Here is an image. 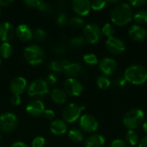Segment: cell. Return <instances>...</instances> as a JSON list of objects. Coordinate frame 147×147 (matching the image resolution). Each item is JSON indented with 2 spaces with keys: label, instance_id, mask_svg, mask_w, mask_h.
Segmentation results:
<instances>
[{
  "label": "cell",
  "instance_id": "cell-35",
  "mask_svg": "<svg viewBox=\"0 0 147 147\" xmlns=\"http://www.w3.org/2000/svg\"><path fill=\"white\" fill-rule=\"evenodd\" d=\"M46 145V140L42 136H37L32 141L31 147H44Z\"/></svg>",
  "mask_w": 147,
  "mask_h": 147
},
{
  "label": "cell",
  "instance_id": "cell-39",
  "mask_svg": "<svg viewBox=\"0 0 147 147\" xmlns=\"http://www.w3.org/2000/svg\"><path fill=\"white\" fill-rule=\"evenodd\" d=\"M145 3H146V1H145V0H131V1L128 2V4L132 8H139V7H141Z\"/></svg>",
  "mask_w": 147,
  "mask_h": 147
},
{
  "label": "cell",
  "instance_id": "cell-48",
  "mask_svg": "<svg viewBox=\"0 0 147 147\" xmlns=\"http://www.w3.org/2000/svg\"><path fill=\"white\" fill-rule=\"evenodd\" d=\"M11 147H28L25 143L22 142V141H17L12 144Z\"/></svg>",
  "mask_w": 147,
  "mask_h": 147
},
{
  "label": "cell",
  "instance_id": "cell-8",
  "mask_svg": "<svg viewBox=\"0 0 147 147\" xmlns=\"http://www.w3.org/2000/svg\"><path fill=\"white\" fill-rule=\"evenodd\" d=\"M48 91V84L46 80L43 79L34 80L28 88V94L29 96H45Z\"/></svg>",
  "mask_w": 147,
  "mask_h": 147
},
{
  "label": "cell",
  "instance_id": "cell-11",
  "mask_svg": "<svg viewBox=\"0 0 147 147\" xmlns=\"http://www.w3.org/2000/svg\"><path fill=\"white\" fill-rule=\"evenodd\" d=\"M65 90L67 94L71 96H79L84 90V86L77 78H67L65 82Z\"/></svg>",
  "mask_w": 147,
  "mask_h": 147
},
{
  "label": "cell",
  "instance_id": "cell-16",
  "mask_svg": "<svg viewBox=\"0 0 147 147\" xmlns=\"http://www.w3.org/2000/svg\"><path fill=\"white\" fill-rule=\"evenodd\" d=\"M45 111V105L40 100H34L30 102L26 107V112L34 117H38L41 115Z\"/></svg>",
  "mask_w": 147,
  "mask_h": 147
},
{
  "label": "cell",
  "instance_id": "cell-4",
  "mask_svg": "<svg viewBox=\"0 0 147 147\" xmlns=\"http://www.w3.org/2000/svg\"><path fill=\"white\" fill-rule=\"evenodd\" d=\"M25 59L31 65H38L44 60V52L37 45H30L23 51Z\"/></svg>",
  "mask_w": 147,
  "mask_h": 147
},
{
  "label": "cell",
  "instance_id": "cell-37",
  "mask_svg": "<svg viewBox=\"0 0 147 147\" xmlns=\"http://www.w3.org/2000/svg\"><path fill=\"white\" fill-rule=\"evenodd\" d=\"M109 147H128V145L126 143L125 140L121 139H116L110 143Z\"/></svg>",
  "mask_w": 147,
  "mask_h": 147
},
{
  "label": "cell",
  "instance_id": "cell-15",
  "mask_svg": "<svg viewBox=\"0 0 147 147\" xmlns=\"http://www.w3.org/2000/svg\"><path fill=\"white\" fill-rule=\"evenodd\" d=\"M129 37L134 41H142L147 38V30L141 25L134 24L128 30Z\"/></svg>",
  "mask_w": 147,
  "mask_h": 147
},
{
  "label": "cell",
  "instance_id": "cell-21",
  "mask_svg": "<svg viewBox=\"0 0 147 147\" xmlns=\"http://www.w3.org/2000/svg\"><path fill=\"white\" fill-rule=\"evenodd\" d=\"M82 66L78 63H70L63 69L65 73L71 78H76L82 72Z\"/></svg>",
  "mask_w": 147,
  "mask_h": 147
},
{
  "label": "cell",
  "instance_id": "cell-30",
  "mask_svg": "<svg viewBox=\"0 0 147 147\" xmlns=\"http://www.w3.org/2000/svg\"><path fill=\"white\" fill-rule=\"evenodd\" d=\"M84 42H85V40H84V36H76V37L71 38L69 40V45L71 47L78 48V47H82L84 44Z\"/></svg>",
  "mask_w": 147,
  "mask_h": 147
},
{
  "label": "cell",
  "instance_id": "cell-1",
  "mask_svg": "<svg viewBox=\"0 0 147 147\" xmlns=\"http://www.w3.org/2000/svg\"><path fill=\"white\" fill-rule=\"evenodd\" d=\"M134 17L133 8L128 3H120L114 6L110 13L111 22L116 26H125L128 24Z\"/></svg>",
  "mask_w": 147,
  "mask_h": 147
},
{
  "label": "cell",
  "instance_id": "cell-6",
  "mask_svg": "<svg viewBox=\"0 0 147 147\" xmlns=\"http://www.w3.org/2000/svg\"><path fill=\"white\" fill-rule=\"evenodd\" d=\"M85 109V106H80L74 102L67 104L63 110L64 121L67 123H73L81 117L82 111Z\"/></svg>",
  "mask_w": 147,
  "mask_h": 147
},
{
  "label": "cell",
  "instance_id": "cell-17",
  "mask_svg": "<svg viewBox=\"0 0 147 147\" xmlns=\"http://www.w3.org/2000/svg\"><path fill=\"white\" fill-rule=\"evenodd\" d=\"M27 88V80L22 77L15 78L10 83V90L13 95H21Z\"/></svg>",
  "mask_w": 147,
  "mask_h": 147
},
{
  "label": "cell",
  "instance_id": "cell-34",
  "mask_svg": "<svg viewBox=\"0 0 147 147\" xmlns=\"http://www.w3.org/2000/svg\"><path fill=\"white\" fill-rule=\"evenodd\" d=\"M33 37L37 40V41H42L46 39L47 37V33L44 29L42 28H36L34 32L33 33Z\"/></svg>",
  "mask_w": 147,
  "mask_h": 147
},
{
  "label": "cell",
  "instance_id": "cell-22",
  "mask_svg": "<svg viewBox=\"0 0 147 147\" xmlns=\"http://www.w3.org/2000/svg\"><path fill=\"white\" fill-rule=\"evenodd\" d=\"M51 98L57 104H64L67 101V95L61 89H54L51 92Z\"/></svg>",
  "mask_w": 147,
  "mask_h": 147
},
{
  "label": "cell",
  "instance_id": "cell-23",
  "mask_svg": "<svg viewBox=\"0 0 147 147\" xmlns=\"http://www.w3.org/2000/svg\"><path fill=\"white\" fill-rule=\"evenodd\" d=\"M126 143L131 146H135L140 142V136L134 130H128L126 134Z\"/></svg>",
  "mask_w": 147,
  "mask_h": 147
},
{
  "label": "cell",
  "instance_id": "cell-31",
  "mask_svg": "<svg viewBox=\"0 0 147 147\" xmlns=\"http://www.w3.org/2000/svg\"><path fill=\"white\" fill-rule=\"evenodd\" d=\"M68 23L73 28H79L84 24V20L80 16H74L68 21Z\"/></svg>",
  "mask_w": 147,
  "mask_h": 147
},
{
  "label": "cell",
  "instance_id": "cell-3",
  "mask_svg": "<svg viewBox=\"0 0 147 147\" xmlns=\"http://www.w3.org/2000/svg\"><path fill=\"white\" fill-rule=\"evenodd\" d=\"M145 113L141 109L134 108L128 110L123 116V125L128 130L139 128L144 122Z\"/></svg>",
  "mask_w": 147,
  "mask_h": 147
},
{
  "label": "cell",
  "instance_id": "cell-41",
  "mask_svg": "<svg viewBox=\"0 0 147 147\" xmlns=\"http://www.w3.org/2000/svg\"><path fill=\"white\" fill-rule=\"evenodd\" d=\"M57 81H58V78L53 73L48 74L47 77V79H46V82L47 83V84H54L57 83Z\"/></svg>",
  "mask_w": 147,
  "mask_h": 147
},
{
  "label": "cell",
  "instance_id": "cell-44",
  "mask_svg": "<svg viewBox=\"0 0 147 147\" xmlns=\"http://www.w3.org/2000/svg\"><path fill=\"white\" fill-rule=\"evenodd\" d=\"M38 0H24V3L28 7H35L37 6Z\"/></svg>",
  "mask_w": 147,
  "mask_h": 147
},
{
  "label": "cell",
  "instance_id": "cell-18",
  "mask_svg": "<svg viewBox=\"0 0 147 147\" xmlns=\"http://www.w3.org/2000/svg\"><path fill=\"white\" fill-rule=\"evenodd\" d=\"M50 131L53 134L57 135V136L65 134L67 132L66 122L59 119L53 121L50 124Z\"/></svg>",
  "mask_w": 147,
  "mask_h": 147
},
{
  "label": "cell",
  "instance_id": "cell-45",
  "mask_svg": "<svg viewBox=\"0 0 147 147\" xmlns=\"http://www.w3.org/2000/svg\"><path fill=\"white\" fill-rule=\"evenodd\" d=\"M138 146L139 147H147V135L141 138L140 140V142L138 144Z\"/></svg>",
  "mask_w": 147,
  "mask_h": 147
},
{
  "label": "cell",
  "instance_id": "cell-12",
  "mask_svg": "<svg viewBox=\"0 0 147 147\" xmlns=\"http://www.w3.org/2000/svg\"><path fill=\"white\" fill-rule=\"evenodd\" d=\"M118 64L115 59L110 57H105L99 62V69L102 72V75L109 77L112 76L117 70Z\"/></svg>",
  "mask_w": 147,
  "mask_h": 147
},
{
  "label": "cell",
  "instance_id": "cell-42",
  "mask_svg": "<svg viewBox=\"0 0 147 147\" xmlns=\"http://www.w3.org/2000/svg\"><path fill=\"white\" fill-rule=\"evenodd\" d=\"M43 115L47 120H53L55 117V113L53 109H45Z\"/></svg>",
  "mask_w": 147,
  "mask_h": 147
},
{
  "label": "cell",
  "instance_id": "cell-28",
  "mask_svg": "<svg viewBox=\"0 0 147 147\" xmlns=\"http://www.w3.org/2000/svg\"><path fill=\"white\" fill-rule=\"evenodd\" d=\"M101 30H102V34L103 35H105L106 37H108V38H110V37L115 36V26L112 23H109V22L105 23L101 28Z\"/></svg>",
  "mask_w": 147,
  "mask_h": 147
},
{
  "label": "cell",
  "instance_id": "cell-24",
  "mask_svg": "<svg viewBox=\"0 0 147 147\" xmlns=\"http://www.w3.org/2000/svg\"><path fill=\"white\" fill-rule=\"evenodd\" d=\"M69 139L74 143H81L84 140V134L78 128H72L68 134Z\"/></svg>",
  "mask_w": 147,
  "mask_h": 147
},
{
  "label": "cell",
  "instance_id": "cell-10",
  "mask_svg": "<svg viewBox=\"0 0 147 147\" xmlns=\"http://www.w3.org/2000/svg\"><path fill=\"white\" fill-rule=\"evenodd\" d=\"M107 50L115 55L121 54L126 50V43L123 40H121L119 37L113 36L110 38H108L105 43Z\"/></svg>",
  "mask_w": 147,
  "mask_h": 147
},
{
  "label": "cell",
  "instance_id": "cell-2",
  "mask_svg": "<svg viewBox=\"0 0 147 147\" xmlns=\"http://www.w3.org/2000/svg\"><path fill=\"white\" fill-rule=\"evenodd\" d=\"M125 80L134 85H142L147 81V69L141 65H129L124 71Z\"/></svg>",
  "mask_w": 147,
  "mask_h": 147
},
{
  "label": "cell",
  "instance_id": "cell-51",
  "mask_svg": "<svg viewBox=\"0 0 147 147\" xmlns=\"http://www.w3.org/2000/svg\"><path fill=\"white\" fill-rule=\"evenodd\" d=\"M0 65H1V59H0Z\"/></svg>",
  "mask_w": 147,
  "mask_h": 147
},
{
  "label": "cell",
  "instance_id": "cell-40",
  "mask_svg": "<svg viewBox=\"0 0 147 147\" xmlns=\"http://www.w3.org/2000/svg\"><path fill=\"white\" fill-rule=\"evenodd\" d=\"M65 51H66V48L62 44H59V45L56 46L54 47V49H53V52L56 54H58V55H63V54H65Z\"/></svg>",
  "mask_w": 147,
  "mask_h": 147
},
{
  "label": "cell",
  "instance_id": "cell-29",
  "mask_svg": "<svg viewBox=\"0 0 147 147\" xmlns=\"http://www.w3.org/2000/svg\"><path fill=\"white\" fill-rule=\"evenodd\" d=\"M83 59H84V63L89 65H97L99 63L98 58L94 53H86V54H84V57H83Z\"/></svg>",
  "mask_w": 147,
  "mask_h": 147
},
{
  "label": "cell",
  "instance_id": "cell-33",
  "mask_svg": "<svg viewBox=\"0 0 147 147\" xmlns=\"http://www.w3.org/2000/svg\"><path fill=\"white\" fill-rule=\"evenodd\" d=\"M48 69L55 73H60L63 71V67L61 65V63L56 60H53L48 65Z\"/></svg>",
  "mask_w": 147,
  "mask_h": 147
},
{
  "label": "cell",
  "instance_id": "cell-9",
  "mask_svg": "<svg viewBox=\"0 0 147 147\" xmlns=\"http://www.w3.org/2000/svg\"><path fill=\"white\" fill-rule=\"evenodd\" d=\"M79 127L81 131L85 133H95L99 127L97 120L91 115L86 114L79 118Z\"/></svg>",
  "mask_w": 147,
  "mask_h": 147
},
{
  "label": "cell",
  "instance_id": "cell-32",
  "mask_svg": "<svg viewBox=\"0 0 147 147\" xmlns=\"http://www.w3.org/2000/svg\"><path fill=\"white\" fill-rule=\"evenodd\" d=\"M107 1H102V0H95L90 2V7L91 9L96 10V11H99L102 10L105 8L106 4H107Z\"/></svg>",
  "mask_w": 147,
  "mask_h": 147
},
{
  "label": "cell",
  "instance_id": "cell-46",
  "mask_svg": "<svg viewBox=\"0 0 147 147\" xmlns=\"http://www.w3.org/2000/svg\"><path fill=\"white\" fill-rule=\"evenodd\" d=\"M126 84H127V81L125 80V78H119L117 81H116V85L117 86H119V87H124L125 85H126Z\"/></svg>",
  "mask_w": 147,
  "mask_h": 147
},
{
  "label": "cell",
  "instance_id": "cell-7",
  "mask_svg": "<svg viewBox=\"0 0 147 147\" xmlns=\"http://www.w3.org/2000/svg\"><path fill=\"white\" fill-rule=\"evenodd\" d=\"M18 125V119L12 113H4L0 115V130L4 133L14 131Z\"/></svg>",
  "mask_w": 147,
  "mask_h": 147
},
{
  "label": "cell",
  "instance_id": "cell-43",
  "mask_svg": "<svg viewBox=\"0 0 147 147\" xmlns=\"http://www.w3.org/2000/svg\"><path fill=\"white\" fill-rule=\"evenodd\" d=\"M10 102L12 103V105L14 106H18L20 105V103L22 102V99L21 96L19 95H13V96L10 99Z\"/></svg>",
  "mask_w": 147,
  "mask_h": 147
},
{
  "label": "cell",
  "instance_id": "cell-49",
  "mask_svg": "<svg viewBox=\"0 0 147 147\" xmlns=\"http://www.w3.org/2000/svg\"><path fill=\"white\" fill-rule=\"evenodd\" d=\"M142 129H143V131L147 134V121L143 122V124H142Z\"/></svg>",
  "mask_w": 147,
  "mask_h": 147
},
{
  "label": "cell",
  "instance_id": "cell-38",
  "mask_svg": "<svg viewBox=\"0 0 147 147\" xmlns=\"http://www.w3.org/2000/svg\"><path fill=\"white\" fill-rule=\"evenodd\" d=\"M36 8L44 12H47L50 10V5L47 2H44V1H38Z\"/></svg>",
  "mask_w": 147,
  "mask_h": 147
},
{
  "label": "cell",
  "instance_id": "cell-19",
  "mask_svg": "<svg viewBox=\"0 0 147 147\" xmlns=\"http://www.w3.org/2000/svg\"><path fill=\"white\" fill-rule=\"evenodd\" d=\"M16 34L19 40L22 41L30 40L33 38V32L26 24H20L16 29Z\"/></svg>",
  "mask_w": 147,
  "mask_h": 147
},
{
  "label": "cell",
  "instance_id": "cell-25",
  "mask_svg": "<svg viewBox=\"0 0 147 147\" xmlns=\"http://www.w3.org/2000/svg\"><path fill=\"white\" fill-rule=\"evenodd\" d=\"M133 19L137 22V24L139 25H143V24H146L147 23V11L145 9H140L138 10L137 12H135L134 14V17Z\"/></svg>",
  "mask_w": 147,
  "mask_h": 147
},
{
  "label": "cell",
  "instance_id": "cell-53",
  "mask_svg": "<svg viewBox=\"0 0 147 147\" xmlns=\"http://www.w3.org/2000/svg\"><path fill=\"white\" fill-rule=\"evenodd\" d=\"M0 147H3V146H0Z\"/></svg>",
  "mask_w": 147,
  "mask_h": 147
},
{
  "label": "cell",
  "instance_id": "cell-5",
  "mask_svg": "<svg viewBox=\"0 0 147 147\" xmlns=\"http://www.w3.org/2000/svg\"><path fill=\"white\" fill-rule=\"evenodd\" d=\"M84 38L85 41L89 42L90 44H96L102 38V30L98 24L96 23H89L85 25L83 30Z\"/></svg>",
  "mask_w": 147,
  "mask_h": 147
},
{
  "label": "cell",
  "instance_id": "cell-36",
  "mask_svg": "<svg viewBox=\"0 0 147 147\" xmlns=\"http://www.w3.org/2000/svg\"><path fill=\"white\" fill-rule=\"evenodd\" d=\"M56 22L59 26L63 27L64 25L66 24L67 22V16L65 13H60L59 15H58L57 18H56Z\"/></svg>",
  "mask_w": 147,
  "mask_h": 147
},
{
  "label": "cell",
  "instance_id": "cell-26",
  "mask_svg": "<svg viewBox=\"0 0 147 147\" xmlns=\"http://www.w3.org/2000/svg\"><path fill=\"white\" fill-rule=\"evenodd\" d=\"M96 85L100 90H107L110 87L111 85V81L109 77L101 75L96 78Z\"/></svg>",
  "mask_w": 147,
  "mask_h": 147
},
{
  "label": "cell",
  "instance_id": "cell-13",
  "mask_svg": "<svg viewBox=\"0 0 147 147\" xmlns=\"http://www.w3.org/2000/svg\"><path fill=\"white\" fill-rule=\"evenodd\" d=\"M73 11L79 16H87L91 9L90 2L89 0H73L71 2Z\"/></svg>",
  "mask_w": 147,
  "mask_h": 147
},
{
  "label": "cell",
  "instance_id": "cell-52",
  "mask_svg": "<svg viewBox=\"0 0 147 147\" xmlns=\"http://www.w3.org/2000/svg\"><path fill=\"white\" fill-rule=\"evenodd\" d=\"M0 16H1V10H0Z\"/></svg>",
  "mask_w": 147,
  "mask_h": 147
},
{
  "label": "cell",
  "instance_id": "cell-27",
  "mask_svg": "<svg viewBox=\"0 0 147 147\" xmlns=\"http://www.w3.org/2000/svg\"><path fill=\"white\" fill-rule=\"evenodd\" d=\"M13 53L12 46L9 42H2L0 45V55L4 58L8 59L11 56Z\"/></svg>",
  "mask_w": 147,
  "mask_h": 147
},
{
  "label": "cell",
  "instance_id": "cell-47",
  "mask_svg": "<svg viewBox=\"0 0 147 147\" xmlns=\"http://www.w3.org/2000/svg\"><path fill=\"white\" fill-rule=\"evenodd\" d=\"M13 1L11 0H0V7H7L8 5L11 4Z\"/></svg>",
  "mask_w": 147,
  "mask_h": 147
},
{
  "label": "cell",
  "instance_id": "cell-50",
  "mask_svg": "<svg viewBox=\"0 0 147 147\" xmlns=\"http://www.w3.org/2000/svg\"><path fill=\"white\" fill-rule=\"evenodd\" d=\"M0 140H1V134H0Z\"/></svg>",
  "mask_w": 147,
  "mask_h": 147
},
{
  "label": "cell",
  "instance_id": "cell-20",
  "mask_svg": "<svg viewBox=\"0 0 147 147\" xmlns=\"http://www.w3.org/2000/svg\"><path fill=\"white\" fill-rule=\"evenodd\" d=\"M106 143V139L103 135L102 134H92L89 136L85 142L84 145L85 147H103Z\"/></svg>",
  "mask_w": 147,
  "mask_h": 147
},
{
  "label": "cell",
  "instance_id": "cell-14",
  "mask_svg": "<svg viewBox=\"0 0 147 147\" xmlns=\"http://www.w3.org/2000/svg\"><path fill=\"white\" fill-rule=\"evenodd\" d=\"M15 34L16 30L11 23L8 22L0 23V40L3 42H8L13 39Z\"/></svg>",
  "mask_w": 147,
  "mask_h": 147
}]
</instances>
